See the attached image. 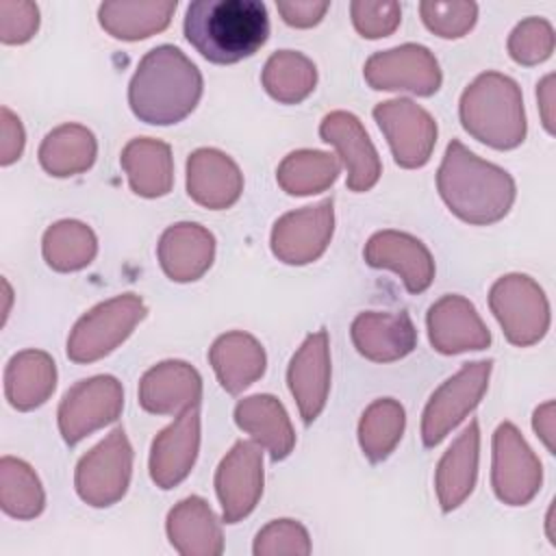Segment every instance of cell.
Instances as JSON below:
<instances>
[{"mask_svg": "<svg viewBox=\"0 0 556 556\" xmlns=\"http://www.w3.org/2000/svg\"><path fill=\"white\" fill-rule=\"evenodd\" d=\"M39 28V9L28 0H0L2 43H24Z\"/></svg>", "mask_w": 556, "mask_h": 556, "instance_id": "60d3db41", "label": "cell"}, {"mask_svg": "<svg viewBox=\"0 0 556 556\" xmlns=\"http://www.w3.org/2000/svg\"><path fill=\"white\" fill-rule=\"evenodd\" d=\"M341 172V161L321 150H295L289 152L278 169L276 180L289 195H313L332 187Z\"/></svg>", "mask_w": 556, "mask_h": 556, "instance_id": "d6a6232c", "label": "cell"}, {"mask_svg": "<svg viewBox=\"0 0 556 556\" xmlns=\"http://www.w3.org/2000/svg\"><path fill=\"white\" fill-rule=\"evenodd\" d=\"M176 0H113L98 9L100 26L115 39L137 41L167 28Z\"/></svg>", "mask_w": 556, "mask_h": 556, "instance_id": "f546056e", "label": "cell"}, {"mask_svg": "<svg viewBox=\"0 0 556 556\" xmlns=\"http://www.w3.org/2000/svg\"><path fill=\"white\" fill-rule=\"evenodd\" d=\"M319 137L326 143L334 146V150L339 152L348 169L345 185L350 191L363 193L378 182L382 174L380 156L365 126L354 113H348V111L328 113L319 124Z\"/></svg>", "mask_w": 556, "mask_h": 556, "instance_id": "9a60e30c", "label": "cell"}, {"mask_svg": "<svg viewBox=\"0 0 556 556\" xmlns=\"http://www.w3.org/2000/svg\"><path fill=\"white\" fill-rule=\"evenodd\" d=\"M200 450V404L185 408L163 428L150 447V478L159 489H174L193 469Z\"/></svg>", "mask_w": 556, "mask_h": 556, "instance_id": "2e32d148", "label": "cell"}, {"mask_svg": "<svg viewBox=\"0 0 556 556\" xmlns=\"http://www.w3.org/2000/svg\"><path fill=\"white\" fill-rule=\"evenodd\" d=\"M489 306L506 339L517 348L539 343L549 330V302L539 282L526 274H506L491 285Z\"/></svg>", "mask_w": 556, "mask_h": 556, "instance_id": "8992f818", "label": "cell"}, {"mask_svg": "<svg viewBox=\"0 0 556 556\" xmlns=\"http://www.w3.org/2000/svg\"><path fill=\"white\" fill-rule=\"evenodd\" d=\"M363 76L371 89L410 91L415 96H432L443 80L439 61L419 43H402L374 52L365 61Z\"/></svg>", "mask_w": 556, "mask_h": 556, "instance_id": "8fae6325", "label": "cell"}, {"mask_svg": "<svg viewBox=\"0 0 556 556\" xmlns=\"http://www.w3.org/2000/svg\"><path fill=\"white\" fill-rule=\"evenodd\" d=\"M350 337L356 352L374 363H391L410 354L417 345V330L408 313L365 311L354 317Z\"/></svg>", "mask_w": 556, "mask_h": 556, "instance_id": "44dd1931", "label": "cell"}, {"mask_svg": "<svg viewBox=\"0 0 556 556\" xmlns=\"http://www.w3.org/2000/svg\"><path fill=\"white\" fill-rule=\"evenodd\" d=\"M200 96V70L169 43L148 50L128 85V104L135 117L154 126L182 122L198 106Z\"/></svg>", "mask_w": 556, "mask_h": 556, "instance_id": "7a4b0ae2", "label": "cell"}, {"mask_svg": "<svg viewBox=\"0 0 556 556\" xmlns=\"http://www.w3.org/2000/svg\"><path fill=\"white\" fill-rule=\"evenodd\" d=\"M172 547L182 556H219L224 552L222 526L206 500L191 495L180 500L165 521Z\"/></svg>", "mask_w": 556, "mask_h": 556, "instance_id": "cb8c5ba5", "label": "cell"}, {"mask_svg": "<svg viewBox=\"0 0 556 556\" xmlns=\"http://www.w3.org/2000/svg\"><path fill=\"white\" fill-rule=\"evenodd\" d=\"M493 361L465 363L428 400L421 415V441L439 445L482 400L489 387Z\"/></svg>", "mask_w": 556, "mask_h": 556, "instance_id": "ba28073f", "label": "cell"}, {"mask_svg": "<svg viewBox=\"0 0 556 556\" xmlns=\"http://www.w3.org/2000/svg\"><path fill=\"white\" fill-rule=\"evenodd\" d=\"M365 263L376 269L395 271L408 293L426 291L434 280V258L426 243L402 230H380L363 250Z\"/></svg>", "mask_w": 556, "mask_h": 556, "instance_id": "e0dca14e", "label": "cell"}, {"mask_svg": "<svg viewBox=\"0 0 556 556\" xmlns=\"http://www.w3.org/2000/svg\"><path fill=\"white\" fill-rule=\"evenodd\" d=\"M24 126L20 117L9 109H0V163L11 165L13 161L20 159L24 150Z\"/></svg>", "mask_w": 556, "mask_h": 556, "instance_id": "b9f144b4", "label": "cell"}, {"mask_svg": "<svg viewBox=\"0 0 556 556\" xmlns=\"http://www.w3.org/2000/svg\"><path fill=\"white\" fill-rule=\"evenodd\" d=\"M419 13L424 24L443 39H456L469 33L478 17L476 2H441V0H426L419 4Z\"/></svg>", "mask_w": 556, "mask_h": 556, "instance_id": "f35d334b", "label": "cell"}, {"mask_svg": "<svg viewBox=\"0 0 556 556\" xmlns=\"http://www.w3.org/2000/svg\"><path fill=\"white\" fill-rule=\"evenodd\" d=\"M334 232V202L326 198L317 204L285 213L271 228V252L287 265L317 261Z\"/></svg>", "mask_w": 556, "mask_h": 556, "instance_id": "4fadbf2b", "label": "cell"}, {"mask_svg": "<svg viewBox=\"0 0 556 556\" xmlns=\"http://www.w3.org/2000/svg\"><path fill=\"white\" fill-rule=\"evenodd\" d=\"M282 20L289 26L295 28H308L315 26L328 11V2H317V0H289V2H276Z\"/></svg>", "mask_w": 556, "mask_h": 556, "instance_id": "7bdbcfd3", "label": "cell"}, {"mask_svg": "<svg viewBox=\"0 0 556 556\" xmlns=\"http://www.w3.org/2000/svg\"><path fill=\"white\" fill-rule=\"evenodd\" d=\"M426 324L430 343L441 354L484 350L491 343V332L476 306L456 293L439 298L428 308Z\"/></svg>", "mask_w": 556, "mask_h": 556, "instance_id": "d6986e66", "label": "cell"}, {"mask_svg": "<svg viewBox=\"0 0 556 556\" xmlns=\"http://www.w3.org/2000/svg\"><path fill=\"white\" fill-rule=\"evenodd\" d=\"M406 426L404 406L393 397L374 400L361 415L358 443L371 463L384 460L400 443Z\"/></svg>", "mask_w": 556, "mask_h": 556, "instance_id": "e575fe53", "label": "cell"}, {"mask_svg": "<svg viewBox=\"0 0 556 556\" xmlns=\"http://www.w3.org/2000/svg\"><path fill=\"white\" fill-rule=\"evenodd\" d=\"M437 189L447 208L473 226L500 222L517 195L515 180L504 167L476 156L458 139H452L445 148L437 172Z\"/></svg>", "mask_w": 556, "mask_h": 556, "instance_id": "6da1fadb", "label": "cell"}, {"mask_svg": "<svg viewBox=\"0 0 556 556\" xmlns=\"http://www.w3.org/2000/svg\"><path fill=\"white\" fill-rule=\"evenodd\" d=\"M243 191L239 165L222 150L198 148L187 159V193L200 206L222 211L232 206Z\"/></svg>", "mask_w": 556, "mask_h": 556, "instance_id": "ffe728a7", "label": "cell"}, {"mask_svg": "<svg viewBox=\"0 0 556 556\" xmlns=\"http://www.w3.org/2000/svg\"><path fill=\"white\" fill-rule=\"evenodd\" d=\"M130 476L132 447L124 428H115L78 460L74 486L85 504L104 508L113 506L126 495Z\"/></svg>", "mask_w": 556, "mask_h": 556, "instance_id": "52a82bcc", "label": "cell"}, {"mask_svg": "<svg viewBox=\"0 0 556 556\" xmlns=\"http://www.w3.org/2000/svg\"><path fill=\"white\" fill-rule=\"evenodd\" d=\"M130 189L141 198H161L174 185V159L169 143L152 137L130 139L119 156Z\"/></svg>", "mask_w": 556, "mask_h": 556, "instance_id": "f1b7e54d", "label": "cell"}, {"mask_svg": "<svg viewBox=\"0 0 556 556\" xmlns=\"http://www.w3.org/2000/svg\"><path fill=\"white\" fill-rule=\"evenodd\" d=\"M0 506L15 519H35L46 506L43 486L35 469L13 456L0 460Z\"/></svg>", "mask_w": 556, "mask_h": 556, "instance_id": "d590c367", "label": "cell"}, {"mask_svg": "<svg viewBox=\"0 0 556 556\" xmlns=\"http://www.w3.org/2000/svg\"><path fill=\"white\" fill-rule=\"evenodd\" d=\"M235 424L265 447L271 454V460L287 458L295 447L291 419L280 400L269 393L243 397L235 406Z\"/></svg>", "mask_w": 556, "mask_h": 556, "instance_id": "4316f807", "label": "cell"}, {"mask_svg": "<svg viewBox=\"0 0 556 556\" xmlns=\"http://www.w3.org/2000/svg\"><path fill=\"white\" fill-rule=\"evenodd\" d=\"M148 315V306L135 293H122L96 304L72 328L67 337V358L93 363L122 345L135 326Z\"/></svg>", "mask_w": 556, "mask_h": 556, "instance_id": "5b68a950", "label": "cell"}, {"mask_svg": "<svg viewBox=\"0 0 556 556\" xmlns=\"http://www.w3.org/2000/svg\"><path fill=\"white\" fill-rule=\"evenodd\" d=\"M287 382L302 421L313 424L330 393V341L324 328L308 334L298 348L287 369Z\"/></svg>", "mask_w": 556, "mask_h": 556, "instance_id": "ac0fdd59", "label": "cell"}, {"mask_svg": "<svg viewBox=\"0 0 556 556\" xmlns=\"http://www.w3.org/2000/svg\"><path fill=\"white\" fill-rule=\"evenodd\" d=\"M41 252L54 271H78L96 258L98 239L87 224L61 219L43 232Z\"/></svg>", "mask_w": 556, "mask_h": 556, "instance_id": "836d02e7", "label": "cell"}, {"mask_svg": "<svg viewBox=\"0 0 556 556\" xmlns=\"http://www.w3.org/2000/svg\"><path fill=\"white\" fill-rule=\"evenodd\" d=\"M463 128L495 150H513L526 139V111L519 85L500 72L476 76L458 104Z\"/></svg>", "mask_w": 556, "mask_h": 556, "instance_id": "277c9868", "label": "cell"}, {"mask_svg": "<svg viewBox=\"0 0 556 556\" xmlns=\"http://www.w3.org/2000/svg\"><path fill=\"white\" fill-rule=\"evenodd\" d=\"M554 28L543 17L521 20L508 35V54L521 65H536L552 56L554 52Z\"/></svg>", "mask_w": 556, "mask_h": 556, "instance_id": "8d00e7d4", "label": "cell"}, {"mask_svg": "<svg viewBox=\"0 0 556 556\" xmlns=\"http://www.w3.org/2000/svg\"><path fill=\"white\" fill-rule=\"evenodd\" d=\"M202 378L185 361H163L150 367L139 380V404L152 415H180L200 404Z\"/></svg>", "mask_w": 556, "mask_h": 556, "instance_id": "7402d4cb", "label": "cell"}, {"mask_svg": "<svg viewBox=\"0 0 556 556\" xmlns=\"http://www.w3.org/2000/svg\"><path fill=\"white\" fill-rule=\"evenodd\" d=\"M56 389V363L43 350H22L4 367V397L17 410L41 406Z\"/></svg>", "mask_w": 556, "mask_h": 556, "instance_id": "83f0119b", "label": "cell"}, {"mask_svg": "<svg viewBox=\"0 0 556 556\" xmlns=\"http://www.w3.org/2000/svg\"><path fill=\"white\" fill-rule=\"evenodd\" d=\"M254 556H308L311 539L306 528L293 519H274L258 530Z\"/></svg>", "mask_w": 556, "mask_h": 556, "instance_id": "74e56055", "label": "cell"}, {"mask_svg": "<svg viewBox=\"0 0 556 556\" xmlns=\"http://www.w3.org/2000/svg\"><path fill=\"white\" fill-rule=\"evenodd\" d=\"M98 154L93 132L83 124H61L52 128L39 146L41 167L56 178H67L87 172Z\"/></svg>", "mask_w": 556, "mask_h": 556, "instance_id": "4dcf8cb0", "label": "cell"}, {"mask_svg": "<svg viewBox=\"0 0 556 556\" xmlns=\"http://www.w3.org/2000/svg\"><path fill=\"white\" fill-rule=\"evenodd\" d=\"M480 458V428L471 419L437 465L434 486L443 513L458 508L473 491Z\"/></svg>", "mask_w": 556, "mask_h": 556, "instance_id": "d4e9b609", "label": "cell"}, {"mask_svg": "<svg viewBox=\"0 0 556 556\" xmlns=\"http://www.w3.org/2000/svg\"><path fill=\"white\" fill-rule=\"evenodd\" d=\"M543 482L541 460L515 424L502 421L493 432L491 486L500 502L523 506L534 500Z\"/></svg>", "mask_w": 556, "mask_h": 556, "instance_id": "30bf717a", "label": "cell"}, {"mask_svg": "<svg viewBox=\"0 0 556 556\" xmlns=\"http://www.w3.org/2000/svg\"><path fill=\"white\" fill-rule=\"evenodd\" d=\"M554 400H547L545 404H541L536 410H534V417H532V428L534 432L539 434V439L545 443V447L549 450V454H554V432H556V417H554Z\"/></svg>", "mask_w": 556, "mask_h": 556, "instance_id": "ee69618b", "label": "cell"}, {"mask_svg": "<svg viewBox=\"0 0 556 556\" xmlns=\"http://www.w3.org/2000/svg\"><path fill=\"white\" fill-rule=\"evenodd\" d=\"M208 363L219 384L237 395L265 374L267 356L258 339L243 330L219 334L208 348Z\"/></svg>", "mask_w": 556, "mask_h": 556, "instance_id": "484cf974", "label": "cell"}, {"mask_svg": "<svg viewBox=\"0 0 556 556\" xmlns=\"http://www.w3.org/2000/svg\"><path fill=\"white\" fill-rule=\"evenodd\" d=\"M124 408L122 382L113 376H91L78 380L63 395L56 421L67 445H76L91 432L113 424Z\"/></svg>", "mask_w": 556, "mask_h": 556, "instance_id": "9c48e42d", "label": "cell"}, {"mask_svg": "<svg viewBox=\"0 0 556 556\" xmlns=\"http://www.w3.org/2000/svg\"><path fill=\"white\" fill-rule=\"evenodd\" d=\"M261 80L274 100L298 104L313 93L317 85V67L298 50H278L265 61Z\"/></svg>", "mask_w": 556, "mask_h": 556, "instance_id": "1f68e13d", "label": "cell"}, {"mask_svg": "<svg viewBox=\"0 0 556 556\" xmlns=\"http://www.w3.org/2000/svg\"><path fill=\"white\" fill-rule=\"evenodd\" d=\"M222 519L237 523L248 517L263 495V450L256 441H237L215 471Z\"/></svg>", "mask_w": 556, "mask_h": 556, "instance_id": "5bb4252c", "label": "cell"}, {"mask_svg": "<svg viewBox=\"0 0 556 556\" xmlns=\"http://www.w3.org/2000/svg\"><path fill=\"white\" fill-rule=\"evenodd\" d=\"M536 98H539V109H541V117H543V126L549 135H554V115H552V106H554V74H547L536 89Z\"/></svg>", "mask_w": 556, "mask_h": 556, "instance_id": "f6af8a7d", "label": "cell"}, {"mask_svg": "<svg viewBox=\"0 0 556 556\" xmlns=\"http://www.w3.org/2000/svg\"><path fill=\"white\" fill-rule=\"evenodd\" d=\"M350 13H352L354 28L367 39H380L391 35L402 20L400 2H393V0H384V2L354 0L350 4Z\"/></svg>", "mask_w": 556, "mask_h": 556, "instance_id": "ab89813d", "label": "cell"}, {"mask_svg": "<svg viewBox=\"0 0 556 556\" xmlns=\"http://www.w3.org/2000/svg\"><path fill=\"white\" fill-rule=\"evenodd\" d=\"M156 256L161 269L174 282H193L202 278L215 258V237L200 224L180 222L159 239Z\"/></svg>", "mask_w": 556, "mask_h": 556, "instance_id": "603a6c76", "label": "cell"}, {"mask_svg": "<svg viewBox=\"0 0 556 556\" xmlns=\"http://www.w3.org/2000/svg\"><path fill=\"white\" fill-rule=\"evenodd\" d=\"M185 37L211 63L243 61L269 37L267 7L261 0H195L185 11Z\"/></svg>", "mask_w": 556, "mask_h": 556, "instance_id": "3957f363", "label": "cell"}, {"mask_svg": "<svg viewBox=\"0 0 556 556\" xmlns=\"http://www.w3.org/2000/svg\"><path fill=\"white\" fill-rule=\"evenodd\" d=\"M374 119L400 167L415 169L430 161L437 146V122L426 109L408 98H395L376 104Z\"/></svg>", "mask_w": 556, "mask_h": 556, "instance_id": "7c38bea8", "label": "cell"}]
</instances>
